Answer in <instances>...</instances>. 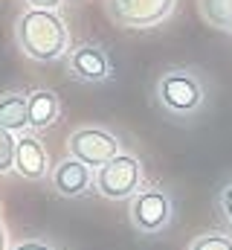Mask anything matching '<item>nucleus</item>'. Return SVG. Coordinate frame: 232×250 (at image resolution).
I'll use <instances>...</instances> for the list:
<instances>
[{
	"label": "nucleus",
	"instance_id": "f257e3e1",
	"mask_svg": "<svg viewBox=\"0 0 232 250\" xmlns=\"http://www.w3.org/2000/svg\"><path fill=\"white\" fill-rule=\"evenodd\" d=\"M15 38H18V47L23 50V56L35 59V62H56L70 47L67 26L50 9H29L26 15H20L18 26H15Z\"/></svg>",
	"mask_w": 232,
	"mask_h": 250
},
{
	"label": "nucleus",
	"instance_id": "f03ea898",
	"mask_svg": "<svg viewBox=\"0 0 232 250\" xmlns=\"http://www.w3.org/2000/svg\"><path fill=\"white\" fill-rule=\"evenodd\" d=\"M142 184V163L134 154H119L96 169V192L108 201L134 198Z\"/></svg>",
	"mask_w": 232,
	"mask_h": 250
},
{
	"label": "nucleus",
	"instance_id": "7ed1b4c3",
	"mask_svg": "<svg viewBox=\"0 0 232 250\" xmlns=\"http://www.w3.org/2000/svg\"><path fill=\"white\" fill-rule=\"evenodd\" d=\"M174 204L166 189H142L131 198V209L128 218L134 224V230H139L142 236H157L172 224Z\"/></svg>",
	"mask_w": 232,
	"mask_h": 250
},
{
	"label": "nucleus",
	"instance_id": "20e7f679",
	"mask_svg": "<svg viewBox=\"0 0 232 250\" xmlns=\"http://www.w3.org/2000/svg\"><path fill=\"white\" fill-rule=\"evenodd\" d=\"M70 157L87 163V166H105L114 157H119V140L105 128H78L67 140Z\"/></svg>",
	"mask_w": 232,
	"mask_h": 250
},
{
	"label": "nucleus",
	"instance_id": "39448f33",
	"mask_svg": "<svg viewBox=\"0 0 232 250\" xmlns=\"http://www.w3.org/2000/svg\"><path fill=\"white\" fill-rule=\"evenodd\" d=\"M157 96L174 114H192L203 102V90H200L197 79L192 73H186V70L163 73V79L157 82Z\"/></svg>",
	"mask_w": 232,
	"mask_h": 250
},
{
	"label": "nucleus",
	"instance_id": "423d86ee",
	"mask_svg": "<svg viewBox=\"0 0 232 250\" xmlns=\"http://www.w3.org/2000/svg\"><path fill=\"white\" fill-rule=\"evenodd\" d=\"M174 0H111V12L122 26H154L172 12Z\"/></svg>",
	"mask_w": 232,
	"mask_h": 250
},
{
	"label": "nucleus",
	"instance_id": "0eeeda50",
	"mask_svg": "<svg viewBox=\"0 0 232 250\" xmlns=\"http://www.w3.org/2000/svg\"><path fill=\"white\" fill-rule=\"evenodd\" d=\"M93 181L96 178H93L90 166L81 163V160H76V157L61 160L53 169V189H56L58 195H64V198H81L90 189Z\"/></svg>",
	"mask_w": 232,
	"mask_h": 250
},
{
	"label": "nucleus",
	"instance_id": "6e6552de",
	"mask_svg": "<svg viewBox=\"0 0 232 250\" xmlns=\"http://www.w3.org/2000/svg\"><path fill=\"white\" fill-rule=\"evenodd\" d=\"M15 169L29 178V181H41L47 175V148L38 137L32 134H23L18 140V148H15Z\"/></svg>",
	"mask_w": 232,
	"mask_h": 250
},
{
	"label": "nucleus",
	"instance_id": "1a4fd4ad",
	"mask_svg": "<svg viewBox=\"0 0 232 250\" xmlns=\"http://www.w3.org/2000/svg\"><path fill=\"white\" fill-rule=\"evenodd\" d=\"M70 67H73V73H76L78 79H84V82H102V79H108V70H111L105 53H102L99 47H90V44L73 50Z\"/></svg>",
	"mask_w": 232,
	"mask_h": 250
},
{
	"label": "nucleus",
	"instance_id": "9d476101",
	"mask_svg": "<svg viewBox=\"0 0 232 250\" xmlns=\"http://www.w3.org/2000/svg\"><path fill=\"white\" fill-rule=\"evenodd\" d=\"M0 125L12 134L29 125V93H6L0 99Z\"/></svg>",
	"mask_w": 232,
	"mask_h": 250
},
{
	"label": "nucleus",
	"instance_id": "9b49d317",
	"mask_svg": "<svg viewBox=\"0 0 232 250\" xmlns=\"http://www.w3.org/2000/svg\"><path fill=\"white\" fill-rule=\"evenodd\" d=\"M58 96L53 90H35L29 93V125L32 128H50L58 120Z\"/></svg>",
	"mask_w": 232,
	"mask_h": 250
},
{
	"label": "nucleus",
	"instance_id": "f8f14e48",
	"mask_svg": "<svg viewBox=\"0 0 232 250\" xmlns=\"http://www.w3.org/2000/svg\"><path fill=\"white\" fill-rule=\"evenodd\" d=\"M203 12L215 26L232 29V0H203Z\"/></svg>",
	"mask_w": 232,
	"mask_h": 250
},
{
	"label": "nucleus",
	"instance_id": "ddd939ff",
	"mask_svg": "<svg viewBox=\"0 0 232 250\" xmlns=\"http://www.w3.org/2000/svg\"><path fill=\"white\" fill-rule=\"evenodd\" d=\"M15 148H18V140L12 137L9 128L0 125V175H6L9 169H15Z\"/></svg>",
	"mask_w": 232,
	"mask_h": 250
},
{
	"label": "nucleus",
	"instance_id": "4468645a",
	"mask_svg": "<svg viewBox=\"0 0 232 250\" xmlns=\"http://www.w3.org/2000/svg\"><path fill=\"white\" fill-rule=\"evenodd\" d=\"M189 250H232V236H227V233H203L189 245Z\"/></svg>",
	"mask_w": 232,
	"mask_h": 250
},
{
	"label": "nucleus",
	"instance_id": "2eb2a0df",
	"mask_svg": "<svg viewBox=\"0 0 232 250\" xmlns=\"http://www.w3.org/2000/svg\"><path fill=\"white\" fill-rule=\"evenodd\" d=\"M218 204H221V212H224V218L232 224V184L221 189V198H218Z\"/></svg>",
	"mask_w": 232,
	"mask_h": 250
},
{
	"label": "nucleus",
	"instance_id": "dca6fc26",
	"mask_svg": "<svg viewBox=\"0 0 232 250\" xmlns=\"http://www.w3.org/2000/svg\"><path fill=\"white\" fill-rule=\"evenodd\" d=\"M12 250H56V248H53V245H47V242L29 239V242H20V245H15Z\"/></svg>",
	"mask_w": 232,
	"mask_h": 250
},
{
	"label": "nucleus",
	"instance_id": "f3484780",
	"mask_svg": "<svg viewBox=\"0 0 232 250\" xmlns=\"http://www.w3.org/2000/svg\"><path fill=\"white\" fill-rule=\"evenodd\" d=\"M29 3H32L35 9H50V12H53V9H56L61 0H29Z\"/></svg>",
	"mask_w": 232,
	"mask_h": 250
},
{
	"label": "nucleus",
	"instance_id": "a211bd4d",
	"mask_svg": "<svg viewBox=\"0 0 232 250\" xmlns=\"http://www.w3.org/2000/svg\"><path fill=\"white\" fill-rule=\"evenodd\" d=\"M9 248V233H6V227H3V221H0V250Z\"/></svg>",
	"mask_w": 232,
	"mask_h": 250
},
{
	"label": "nucleus",
	"instance_id": "6ab92c4d",
	"mask_svg": "<svg viewBox=\"0 0 232 250\" xmlns=\"http://www.w3.org/2000/svg\"><path fill=\"white\" fill-rule=\"evenodd\" d=\"M0 212H3V204H0Z\"/></svg>",
	"mask_w": 232,
	"mask_h": 250
}]
</instances>
